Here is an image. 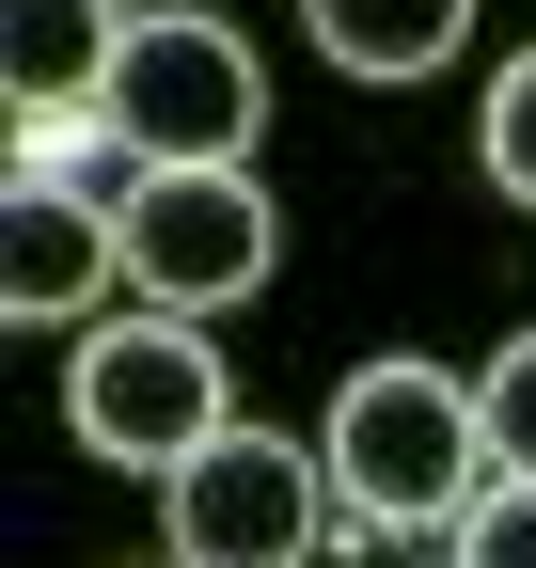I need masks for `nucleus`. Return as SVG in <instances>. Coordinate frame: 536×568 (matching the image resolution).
Masks as SVG:
<instances>
[{"label": "nucleus", "mask_w": 536, "mask_h": 568, "mask_svg": "<svg viewBox=\"0 0 536 568\" xmlns=\"http://www.w3.org/2000/svg\"><path fill=\"white\" fill-rule=\"evenodd\" d=\"M316 458H331V506H363L394 537L489 506V410H474V379H442V364H363L348 395H331V443Z\"/></svg>", "instance_id": "f257e3e1"}, {"label": "nucleus", "mask_w": 536, "mask_h": 568, "mask_svg": "<svg viewBox=\"0 0 536 568\" xmlns=\"http://www.w3.org/2000/svg\"><path fill=\"white\" fill-rule=\"evenodd\" d=\"M63 426H80L95 458H126V474H158V489H174V474L237 426L221 347L189 332V316H158V301H143V316H95V332H80V364H63Z\"/></svg>", "instance_id": "f03ea898"}, {"label": "nucleus", "mask_w": 536, "mask_h": 568, "mask_svg": "<svg viewBox=\"0 0 536 568\" xmlns=\"http://www.w3.org/2000/svg\"><path fill=\"white\" fill-rule=\"evenodd\" d=\"M252 126H268V63H252V32L189 17V0L126 32L111 142H126L143 174H237V159H252Z\"/></svg>", "instance_id": "7ed1b4c3"}, {"label": "nucleus", "mask_w": 536, "mask_h": 568, "mask_svg": "<svg viewBox=\"0 0 536 568\" xmlns=\"http://www.w3.org/2000/svg\"><path fill=\"white\" fill-rule=\"evenodd\" d=\"M126 284H143L158 316H206V301H252L268 284V190L252 159L237 174H126Z\"/></svg>", "instance_id": "20e7f679"}, {"label": "nucleus", "mask_w": 536, "mask_h": 568, "mask_svg": "<svg viewBox=\"0 0 536 568\" xmlns=\"http://www.w3.org/2000/svg\"><path fill=\"white\" fill-rule=\"evenodd\" d=\"M316 521H331V458L268 443V426H221L174 474V568H300Z\"/></svg>", "instance_id": "39448f33"}, {"label": "nucleus", "mask_w": 536, "mask_h": 568, "mask_svg": "<svg viewBox=\"0 0 536 568\" xmlns=\"http://www.w3.org/2000/svg\"><path fill=\"white\" fill-rule=\"evenodd\" d=\"M126 284V222L80 190H17L0 205V301H17L32 332H95V301Z\"/></svg>", "instance_id": "423d86ee"}, {"label": "nucleus", "mask_w": 536, "mask_h": 568, "mask_svg": "<svg viewBox=\"0 0 536 568\" xmlns=\"http://www.w3.org/2000/svg\"><path fill=\"white\" fill-rule=\"evenodd\" d=\"M126 0H0V95H17L32 126H63V111H111V80H126Z\"/></svg>", "instance_id": "0eeeda50"}, {"label": "nucleus", "mask_w": 536, "mask_h": 568, "mask_svg": "<svg viewBox=\"0 0 536 568\" xmlns=\"http://www.w3.org/2000/svg\"><path fill=\"white\" fill-rule=\"evenodd\" d=\"M300 32L348 63V80H426V63H457L474 0H300Z\"/></svg>", "instance_id": "6e6552de"}, {"label": "nucleus", "mask_w": 536, "mask_h": 568, "mask_svg": "<svg viewBox=\"0 0 536 568\" xmlns=\"http://www.w3.org/2000/svg\"><path fill=\"white\" fill-rule=\"evenodd\" d=\"M474 159H489V190H505V205H536V48L489 80V111H474Z\"/></svg>", "instance_id": "1a4fd4ad"}, {"label": "nucleus", "mask_w": 536, "mask_h": 568, "mask_svg": "<svg viewBox=\"0 0 536 568\" xmlns=\"http://www.w3.org/2000/svg\"><path fill=\"white\" fill-rule=\"evenodd\" d=\"M474 410H489V474H536V332L474 379Z\"/></svg>", "instance_id": "9d476101"}, {"label": "nucleus", "mask_w": 536, "mask_h": 568, "mask_svg": "<svg viewBox=\"0 0 536 568\" xmlns=\"http://www.w3.org/2000/svg\"><path fill=\"white\" fill-rule=\"evenodd\" d=\"M457 568H536V474H489V506L457 521Z\"/></svg>", "instance_id": "9b49d317"}, {"label": "nucleus", "mask_w": 536, "mask_h": 568, "mask_svg": "<svg viewBox=\"0 0 536 568\" xmlns=\"http://www.w3.org/2000/svg\"><path fill=\"white\" fill-rule=\"evenodd\" d=\"M158 17H174V0H158Z\"/></svg>", "instance_id": "f8f14e48"}]
</instances>
